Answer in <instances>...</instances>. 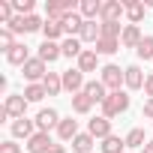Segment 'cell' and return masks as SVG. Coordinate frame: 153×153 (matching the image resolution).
<instances>
[{"instance_id":"obj_1","label":"cell","mask_w":153,"mask_h":153,"mask_svg":"<svg viewBox=\"0 0 153 153\" xmlns=\"http://www.w3.org/2000/svg\"><path fill=\"white\" fill-rule=\"evenodd\" d=\"M129 108V93L126 90H117V93H108V99L102 102V117H117V114H123Z\"/></svg>"},{"instance_id":"obj_2","label":"cell","mask_w":153,"mask_h":153,"mask_svg":"<svg viewBox=\"0 0 153 153\" xmlns=\"http://www.w3.org/2000/svg\"><path fill=\"white\" fill-rule=\"evenodd\" d=\"M99 72H102V75H99V81L108 87V93H117L120 84H126V69H120V66H114V63L102 66Z\"/></svg>"},{"instance_id":"obj_3","label":"cell","mask_w":153,"mask_h":153,"mask_svg":"<svg viewBox=\"0 0 153 153\" xmlns=\"http://www.w3.org/2000/svg\"><path fill=\"white\" fill-rule=\"evenodd\" d=\"M21 75H24L30 84H42V81H45V75H48V63L39 60V57H30V60L21 66Z\"/></svg>"},{"instance_id":"obj_4","label":"cell","mask_w":153,"mask_h":153,"mask_svg":"<svg viewBox=\"0 0 153 153\" xmlns=\"http://www.w3.org/2000/svg\"><path fill=\"white\" fill-rule=\"evenodd\" d=\"M75 6H78L75 0H51V3L45 6V15H48L51 21H63L69 12H75Z\"/></svg>"},{"instance_id":"obj_5","label":"cell","mask_w":153,"mask_h":153,"mask_svg":"<svg viewBox=\"0 0 153 153\" xmlns=\"http://www.w3.org/2000/svg\"><path fill=\"white\" fill-rule=\"evenodd\" d=\"M84 84L87 81H84V72L81 69H66L63 72V90H69L72 96L75 93H84Z\"/></svg>"},{"instance_id":"obj_6","label":"cell","mask_w":153,"mask_h":153,"mask_svg":"<svg viewBox=\"0 0 153 153\" xmlns=\"http://www.w3.org/2000/svg\"><path fill=\"white\" fill-rule=\"evenodd\" d=\"M3 108H6V114L9 117H27V99H24V93H9L6 96V102H3Z\"/></svg>"},{"instance_id":"obj_7","label":"cell","mask_w":153,"mask_h":153,"mask_svg":"<svg viewBox=\"0 0 153 153\" xmlns=\"http://www.w3.org/2000/svg\"><path fill=\"white\" fill-rule=\"evenodd\" d=\"M60 114L54 111V108H42L39 114H36V132H51V129H57L60 126Z\"/></svg>"},{"instance_id":"obj_8","label":"cell","mask_w":153,"mask_h":153,"mask_svg":"<svg viewBox=\"0 0 153 153\" xmlns=\"http://www.w3.org/2000/svg\"><path fill=\"white\" fill-rule=\"evenodd\" d=\"M12 138H24V141H30L33 135H36V120H27V117H18V120H12Z\"/></svg>"},{"instance_id":"obj_9","label":"cell","mask_w":153,"mask_h":153,"mask_svg":"<svg viewBox=\"0 0 153 153\" xmlns=\"http://www.w3.org/2000/svg\"><path fill=\"white\" fill-rule=\"evenodd\" d=\"M87 132H90L93 138H99V141H105L108 135H114V132H111V120H108V117H93V120L87 123Z\"/></svg>"},{"instance_id":"obj_10","label":"cell","mask_w":153,"mask_h":153,"mask_svg":"<svg viewBox=\"0 0 153 153\" xmlns=\"http://www.w3.org/2000/svg\"><path fill=\"white\" fill-rule=\"evenodd\" d=\"M123 12H126V6L120 3V0H105L99 18H102V21H120V15H123Z\"/></svg>"},{"instance_id":"obj_11","label":"cell","mask_w":153,"mask_h":153,"mask_svg":"<svg viewBox=\"0 0 153 153\" xmlns=\"http://www.w3.org/2000/svg\"><path fill=\"white\" fill-rule=\"evenodd\" d=\"M141 39H144V36H141L138 24H126V27H123V36H120V45H123V48H138Z\"/></svg>"},{"instance_id":"obj_12","label":"cell","mask_w":153,"mask_h":153,"mask_svg":"<svg viewBox=\"0 0 153 153\" xmlns=\"http://www.w3.org/2000/svg\"><path fill=\"white\" fill-rule=\"evenodd\" d=\"M36 57L45 60V63H54L57 57H63V48H60V42H42L39 51H36Z\"/></svg>"},{"instance_id":"obj_13","label":"cell","mask_w":153,"mask_h":153,"mask_svg":"<svg viewBox=\"0 0 153 153\" xmlns=\"http://www.w3.org/2000/svg\"><path fill=\"white\" fill-rule=\"evenodd\" d=\"M84 93H87V96H90V102H99V105H102V102H105V99H108V87H105V84H102V81H96V78H93V81H87V84H84Z\"/></svg>"},{"instance_id":"obj_14","label":"cell","mask_w":153,"mask_h":153,"mask_svg":"<svg viewBox=\"0 0 153 153\" xmlns=\"http://www.w3.org/2000/svg\"><path fill=\"white\" fill-rule=\"evenodd\" d=\"M144 81H147V75L141 72V66H135V63L126 66V87H129V90H141Z\"/></svg>"},{"instance_id":"obj_15","label":"cell","mask_w":153,"mask_h":153,"mask_svg":"<svg viewBox=\"0 0 153 153\" xmlns=\"http://www.w3.org/2000/svg\"><path fill=\"white\" fill-rule=\"evenodd\" d=\"M51 144H54V141H51V135H48V132H36V135L27 141V150H30V153H45Z\"/></svg>"},{"instance_id":"obj_16","label":"cell","mask_w":153,"mask_h":153,"mask_svg":"<svg viewBox=\"0 0 153 153\" xmlns=\"http://www.w3.org/2000/svg\"><path fill=\"white\" fill-rule=\"evenodd\" d=\"M60 48H63V57H75V60L84 54V48H81V39H78V36H66V39L60 42Z\"/></svg>"},{"instance_id":"obj_17","label":"cell","mask_w":153,"mask_h":153,"mask_svg":"<svg viewBox=\"0 0 153 153\" xmlns=\"http://www.w3.org/2000/svg\"><path fill=\"white\" fill-rule=\"evenodd\" d=\"M60 24H63V33H66V36H72V33H81L84 18H81V12H69V15H66Z\"/></svg>"},{"instance_id":"obj_18","label":"cell","mask_w":153,"mask_h":153,"mask_svg":"<svg viewBox=\"0 0 153 153\" xmlns=\"http://www.w3.org/2000/svg\"><path fill=\"white\" fill-rule=\"evenodd\" d=\"M78 12H81L84 21H96V15L102 12V3H99V0H81V3H78Z\"/></svg>"},{"instance_id":"obj_19","label":"cell","mask_w":153,"mask_h":153,"mask_svg":"<svg viewBox=\"0 0 153 153\" xmlns=\"http://www.w3.org/2000/svg\"><path fill=\"white\" fill-rule=\"evenodd\" d=\"M123 6H126L129 24H141V18H144V3L141 0H123Z\"/></svg>"},{"instance_id":"obj_20","label":"cell","mask_w":153,"mask_h":153,"mask_svg":"<svg viewBox=\"0 0 153 153\" xmlns=\"http://www.w3.org/2000/svg\"><path fill=\"white\" fill-rule=\"evenodd\" d=\"M57 135H60V141H72L75 135H78V120L63 117V120H60V126H57Z\"/></svg>"},{"instance_id":"obj_21","label":"cell","mask_w":153,"mask_h":153,"mask_svg":"<svg viewBox=\"0 0 153 153\" xmlns=\"http://www.w3.org/2000/svg\"><path fill=\"white\" fill-rule=\"evenodd\" d=\"M78 39H81V42H93V45H96V42L102 39V30H99V24H96V21H84V27H81Z\"/></svg>"},{"instance_id":"obj_22","label":"cell","mask_w":153,"mask_h":153,"mask_svg":"<svg viewBox=\"0 0 153 153\" xmlns=\"http://www.w3.org/2000/svg\"><path fill=\"white\" fill-rule=\"evenodd\" d=\"M96 66H99V54L93 48H84V54L78 57V69L81 72H96Z\"/></svg>"},{"instance_id":"obj_23","label":"cell","mask_w":153,"mask_h":153,"mask_svg":"<svg viewBox=\"0 0 153 153\" xmlns=\"http://www.w3.org/2000/svg\"><path fill=\"white\" fill-rule=\"evenodd\" d=\"M93 141H96V138H93L90 132H78V135L72 138V150H75V153H90V150H93Z\"/></svg>"},{"instance_id":"obj_24","label":"cell","mask_w":153,"mask_h":153,"mask_svg":"<svg viewBox=\"0 0 153 153\" xmlns=\"http://www.w3.org/2000/svg\"><path fill=\"white\" fill-rule=\"evenodd\" d=\"M42 87H45V93H48V96H57V93L63 90V75L48 72V75H45V81H42Z\"/></svg>"},{"instance_id":"obj_25","label":"cell","mask_w":153,"mask_h":153,"mask_svg":"<svg viewBox=\"0 0 153 153\" xmlns=\"http://www.w3.org/2000/svg\"><path fill=\"white\" fill-rule=\"evenodd\" d=\"M42 36H45V42H57V39L63 36V24H60V21H51V18H45Z\"/></svg>"},{"instance_id":"obj_26","label":"cell","mask_w":153,"mask_h":153,"mask_svg":"<svg viewBox=\"0 0 153 153\" xmlns=\"http://www.w3.org/2000/svg\"><path fill=\"white\" fill-rule=\"evenodd\" d=\"M123 27H126V24H120V21H102V24H99L102 39H120V36H123Z\"/></svg>"},{"instance_id":"obj_27","label":"cell","mask_w":153,"mask_h":153,"mask_svg":"<svg viewBox=\"0 0 153 153\" xmlns=\"http://www.w3.org/2000/svg\"><path fill=\"white\" fill-rule=\"evenodd\" d=\"M6 60H9L12 66H24V63L30 60V54H27V45H21V42H18L12 51H6Z\"/></svg>"},{"instance_id":"obj_28","label":"cell","mask_w":153,"mask_h":153,"mask_svg":"<svg viewBox=\"0 0 153 153\" xmlns=\"http://www.w3.org/2000/svg\"><path fill=\"white\" fill-rule=\"evenodd\" d=\"M102 153H126V138H117V135H108L102 144Z\"/></svg>"},{"instance_id":"obj_29","label":"cell","mask_w":153,"mask_h":153,"mask_svg":"<svg viewBox=\"0 0 153 153\" xmlns=\"http://www.w3.org/2000/svg\"><path fill=\"white\" fill-rule=\"evenodd\" d=\"M90 108H93V102H90L87 93H75L72 96V111L75 114H90Z\"/></svg>"},{"instance_id":"obj_30","label":"cell","mask_w":153,"mask_h":153,"mask_svg":"<svg viewBox=\"0 0 153 153\" xmlns=\"http://www.w3.org/2000/svg\"><path fill=\"white\" fill-rule=\"evenodd\" d=\"M45 96H48V93H45L42 84H27V87H24V99H27V102H42Z\"/></svg>"},{"instance_id":"obj_31","label":"cell","mask_w":153,"mask_h":153,"mask_svg":"<svg viewBox=\"0 0 153 153\" xmlns=\"http://www.w3.org/2000/svg\"><path fill=\"white\" fill-rule=\"evenodd\" d=\"M144 144H147L144 129H129V135H126V147H129V150H138V147H144Z\"/></svg>"},{"instance_id":"obj_32","label":"cell","mask_w":153,"mask_h":153,"mask_svg":"<svg viewBox=\"0 0 153 153\" xmlns=\"http://www.w3.org/2000/svg\"><path fill=\"white\" fill-rule=\"evenodd\" d=\"M93 51L96 54H114V51H120V39H99Z\"/></svg>"},{"instance_id":"obj_33","label":"cell","mask_w":153,"mask_h":153,"mask_svg":"<svg viewBox=\"0 0 153 153\" xmlns=\"http://www.w3.org/2000/svg\"><path fill=\"white\" fill-rule=\"evenodd\" d=\"M135 54H138L141 60H153V36H144L141 45L135 48Z\"/></svg>"},{"instance_id":"obj_34","label":"cell","mask_w":153,"mask_h":153,"mask_svg":"<svg viewBox=\"0 0 153 153\" xmlns=\"http://www.w3.org/2000/svg\"><path fill=\"white\" fill-rule=\"evenodd\" d=\"M18 42H15V33L9 30V27H0V48L3 51H12Z\"/></svg>"},{"instance_id":"obj_35","label":"cell","mask_w":153,"mask_h":153,"mask_svg":"<svg viewBox=\"0 0 153 153\" xmlns=\"http://www.w3.org/2000/svg\"><path fill=\"white\" fill-rule=\"evenodd\" d=\"M42 27H45L42 18H36V15H24V33H36V30H42Z\"/></svg>"},{"instance_id":"obj_36","label":"cell","mask_w":153,"mask_h":153,"mask_svg":"<svg viewBox=\"0 0 153 153\" xmlns=\"http://www.w3.org/2000/svg\"><path fill=\"white\" fill-rule=\"evenodd\" d=\"M12 3H15V15H33L36 0H12Z\"/></svg>"},{"instance_id":"obj_37","label":"cell","mask_w":153,"mask_h":153,"mask_svg":"<svg viewBox=\"0 0 153 153\" xmlns=\"http://www.w3.org/2000/svg\"><path fill=\"white\" fill-rule=\"evenodd\" d=\"M0 153H21V144H15V141H3V144H0Z\"/></svg>"},{"instance_id":"obj_38","label":"cell","mask_w":153,"mask_h":153,"mask_svg":"<svg viewBox=\"0 0 153 153\" xmlns=\"http://www.w3.org/2000/svg\"><path fill=\"white\" fill-rule=\"evenodd\" d=\"M144 93H147V99H153V72L147 75V81H144Z\"/></svg>"},{"instance_id":"obj_39","label":"cell","mask_w":153,"mask_h":153,"mask_svg":"<svg viewBox=\"0 0 153 153\" xmlns=\"http://www.w3.org/2000/svg\"><path fill=\"white\" fill-rule=\"evenodd\" d=\"M144 117H150V120H153V99H147V102H144Z\"/></svg>"},{"instance_id":"obj_40","label":"cell","mask_w":153,"mask_h":153,"mask_svg":"<svg viewBox=\"0 0 153 153\" xmlns=\"http://www.w3.org/2000/svg\"><path fill=\"white\" fill-rule=\"evenodd\" d=\"M45 153H66V147H63V144H51Z\"/></svg>"},{"instance_id":"obj_41","label":"cell","mask_w":153,"mask_h":153,"mask_svg":"<svg viewBox=\"0 0 153 153\" xmlns=\"http://www.w3.org/2000/svg\"><path fill=\"white\" fill-rule=\"evenodd\" d=\"M144 153H153V141H147V144H144Z\"/></svg>"}]
</instances>
